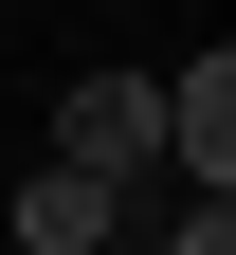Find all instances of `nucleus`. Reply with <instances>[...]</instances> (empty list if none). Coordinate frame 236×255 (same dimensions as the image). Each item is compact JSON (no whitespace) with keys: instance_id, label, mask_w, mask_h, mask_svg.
<instances>
[{"instance_id":"1","label":"nucleus","mask_w":236,"mask_h":255,"mask_svg":"<svg viewBox=\"0 0 236 255\" xmlns=\"http://www.w3.org/2000/svg\"><path fill=\"white\" fill-rule=\"evenodd\" d=\"M0 237H18V255H109V237H127V182L55 146V164L18 182V201H0Z\"/></svg>"},{"instance_id":"2","label":"nucleus","mask_w":236,"mask_h":255,"mask_svg":"<svg viewBox=\"0 0 236 255\" xmlns=\"http://www.w3.org/2000/svg\"><path fill=\"white\" fill-rule=\"evenodd\" d=\"M55 146H73V164H109V182H163V73H73Z\"/></svg>"},{"instance_id":"3","label":"nucleus","mask_w":236,"mask_h":255,"mask_svg":"<svg viewBox=\"0 0 236 255\" xmlns=\"http://www.w3.org/2000/svg\"><path fill=\"white\" fill-rule=\"evenodd\" d=\"M163 164H182V182H236V37L163 73Z\"/></svg>"}]
</instances>
